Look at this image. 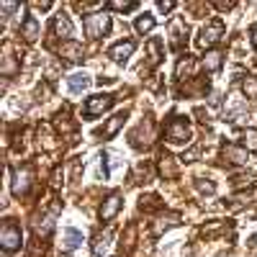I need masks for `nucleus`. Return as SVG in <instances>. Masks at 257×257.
Returning <instances> with one entry per match:
<instances>
[{
    "mask_svg": "<svg viewBox=\"0 0 257 257\" xmlns=\"http://www.w3.org/2000/svg\"><path fill=\"white\" fill-rule=\"evenodd\" d=\"M54 31H57L62 39H70L75 29H72V24H70L67 16H57V18H54Z\"/></svg>",
    "mask_w": 257,
    "mask_h": 257,
    "instance_id": "13",
    "label": "nucleus"
},
{
    "mask_svg": "<svg viewBox=\"0 0 257 257\" xmlns=\"http://www.w3.org/2000/svg\"><path fill=\"white\" fill-rule=\"evenodd\" d=\"M111 26V18L105 16V13H90V16H85V31H88L90 39H100L105 31H108Z\"/></svg>",
    "mask_w": 257,
    "mask_h": 257,
    "instance_id": "1",
    "label": "nucleus"
},
{
    "mask_svg": "<svg viewBox=\"0 0 257 257\" xmlns=\"http://www.w3.org/2000/svg\"><path fill=\"white\" fill-rule=\"evenodd\" d=\"M224 157L231 160V162H237V165H244V162L249 160V155L244 152V149H242V147H234V144H226V147H224Z\"/></svg>",
    "mask_w": 257,
    "mask_h": 257,
    "instance_id": "12",
    "label": "nucleus"
},
{
    "mask_svg": "<svg viewBox=\"0 0 257 257\" xmlns=\"http://www.w3.org/2000/svg\"><path fill=\"white\" fill-rule=\"evenodd\" d=\"M221 36H224V24H221V21H211L208 26H203L198 44H201V47H213Z\"/></svg>",
    "mask_w": 257,
    "mask_h": 257,
    "instance_id": "4",
    "label": "nucleus"
},
{
    "mask_svg": "<svg viewBox=\"0 0 257 257\" xmlns=\"http://www.w3.org/2000/svg\"><path fill=\"white\" fill-rule=\"evenodd\" d=\"M244 90L249 95H257V80H244Z\"/></svg>",
    "mask_w": 257,
    "mask_h": 257,
    "instance_id": "21",
    "label": "nucleus"
},
{
    "mask_svg": "<svg viewBox=\"0 0 257 257\" xmlns=\"http://www.w3.org/2000/svg\"><path fill=\"white\" fill-rule=\"evenodd\" d=\"M123 121H126V113H116V116L111 118V123H108V126H105V128H103V132H100V134H103V137H113V134L118 132V128L123 126Z\"/></svg>",
    "mask_w": 257,
    "mask_h": 257,
    "instance_id": "15",
    "label": "nucleus"
},
{
    "mask_svg": "<svg viewBox=\"0 0 257 257\" xmlns=\"http://www.w3.org/2000/svg\"><path fill=\"white\" fill-rule=\"evenodd\" d=\"M134 41H118L116 47H111L108 49V57L113 59V62H126L128 57H132V52H134Z\"/></svg>",
    "mask_w": 257,
    "mask_h": 257,
    "instance_id": "6",
    "label": "nucleus"
},
{
    "mask_svg": "<svg viewBox=\"0 0 257 257\" xmlns=\"http://www.w3.org/2000/svg\"><path fill=\"white\" fill-rule=\"evenodd\" d=\"M118 208H121V196H118V193H113V196H108V198H105V203L100 206V216L108 221V219H113L116 213H118Z\"/></svg>",
    "mask_w": 257,
    "mask_h": 257,
    "instance_id": "7",
    "label": "nucleus"
},
{
    "mask_svg": "<svg viewBox=\"0 0 257 257\" xmlns=\"http://www.w3.org/2000/svg\"><path fill=\"white\" fill-rule=\"evenodd\" d=\"M88 85H90V77L85 75V72H77L70 77V90L72 93H82V90H88Z\"/></svg>",
    "mask_w": 257,
    "mask_h": 257,
    "instance_id": "14",
    "label": "nucleus"
},
{
    "mask_svg": "<svg viewBox=\"0 0 257 257\" xmlns=\"http://www.w3.org/2000/svg\"><path fill=\"white\" fill-rule=\"evenodd\" d=\"M152 26H155V18L149 16V13H147V16H142V18L137 21V31H139V34H147V31H152Z\"/></svg>",
    "mask_w": 257,
    "mask_h": 257,
    "instance_id": "19",
    "label": "nucleus"
},
{
    "mask_svg": "<svg viewBox=\"0 0 257 257\" xmlns=\"http://www.w3.org/2000/svg\"><path fill=\"white\" fill-rule=\"evenodd\" d=\"M221 57H224V54H219V52H211V54H206V59H203V70H208V72H216V70L221 67Z\"/></svg>",
    "mask_w": 257,
    "mask_h": 257,
    "instance_id": "16",
    "label": "nucleus"
},
{
    "mask_svg": "<svg viewBox=\"0 0 257 257\" xmlns=\"http://www.w3.org/2000/svg\"><path fill=\"white\" fill-rule=\"evenodd\" d=\"M244 113H247V103H244L239 95H231V98H229V111H226V116H229L231 121H239Z\"/></svg>",
    "mask_w": 257,
    "mask_h": 257,
    "instance_id": "10",
    "label": "nucleus"
},
{
    "mask_svg": "<svg viewBox=\"0 0 257 257\" xmlns=\"http://www.w3.org/2000/svg\"><path fill=\"white\" fill-rule=\"evenodd\" d=\"M31 178V167H24V170H18V173L13 175V193L16 196H21V193H26L29 190V180Z\"/></svg>",
    "mask_w": 257,
    "mask_h": 257,
    "instance_id": "8",
    "label": "nucleus"
},
{
    "mask_svg": "<svg viewBox=\"0 0 257 257\" xmlns=\"http://www.w3.org/2000/svg\"><path fill=\"white\" fill-rule=\"evenodd\" d=\"M0 242H3V249L6 252H13L21 247V226L16 221H6L3 224V231H0Z\"/></svg>",
    "mask_w": 257,
    "mask_h": 257,
    "instance_id": "2",
    "label": "nucleus"
},
{
    "mask_svg": "<svg viewBox=\"0 0 257 257\" xmlns=\"http://www.w3.org/2000/svg\"><path fill=\"white\" fill-rule=\"evenodd\" d=\"M252 44H254V47H257V24H254V26H252Z\"/></svg>",
    "mask_w": 257,
    "mask_h": 257,
    "instance_id": "23",
    "label": "nucleus"
},
{
    "mask_svg": "<svg viewBox=\"0 0 257 257\" xmlns=\"http://www.w3.org/2000/svg\"><path fill=\"white\" fill-rule=\"evenodd\" d=\"M173 6H175V3H170V0H167V3H165V0H162V3H160V8H162V11H170V8H173Z\"/></svg>",
    "mask_w": 257,
    "mask_h": 257,
    "instance_id": "22",
    "label": "nucleus"
},
{
    "mask_svg": "<svg viewBox=\"0 0 257 257\" xmlns=\"http://www.w3.org/2000/svg\"><path fill=\"white\" fill-rule=\"evenodd\" d=\"M113 105V95H93L88 98V103H85V116H100L103 111H108Z\"/></svg>",
    "mask_w": 257,
    "mask_h": 257,
    "instance_id": "3",
    "label": "nucleus"
},
{
    "mask_svg": "<svg viewBox=\"0 0 257 257\" xmlns=\"http://www.w3.org/2000/svg\"><path fill=\"white\" fill-rule=\"evenodd\" d=\"M36 31H39L36 21H34V18H29L26 24H24V29H21V36H24V39H29V41H34V39H36Z\"/></svg>",
    "mask_w": 257,
    "mask_h": 257,
    "instance_id": "18",
    "label": "nucleus"
},
{
    "mask_svg": "<svg viewBox=\"0 0 257 257\" xmlns=\"http://www.w3.org/2000/svg\"><path fill=\"white\" fill-rule=\"evenodd\" d=\"M167 139L170 142H185L188 137H190V128H188V121L185 118H173L167 123Z\"/></svg>",
    "mask_w": 257,
    "mask_h": 257,
    "instance_id": "5",
    "label": "nucleus"
},
{
    "mask_svg": "<svg viewBox=\"0 0 257 257\" xmlns=\"http://www.w3.org/2000/svg\"><path fill=\"white\" fill-rule=\"evenodd\" d=\"M111 239H113V231L111 229H105V231H100L98 237H95V242H93V254H105L111 249Z\"/></svg>",
    "mask_w": 257,
    "mask_h": 257,
    "instance_id": "9",
    "label": "nucleus"
},
{
    "mask_svg": "<svg viewBox=\"0 0 257 257\" xmlns=\"http://www.w3.org/2000/svg\"><path fill=\"white\" fill-rule=\"evenodd\" d=\"M113 11H132V8H137V3H108Z\"/></svg>",
    "mask_w": 257,
    "mask_h": 257,
    "instance_id": "20",
    "label": "nucleus"
},
{
    "mask_svg": "<svg viewBox=\"0 0 257 257\" xmlns=\"http://www.w3.org/2000/svg\"><path fill=\"white\" fill-rule=\"evenodd\" d=\"M170 31H173V47L180 49L188 41V26L183 24V21H173V29H170Z\"/></svg>",
    "mask_w": 257,
    "mask_h": 257,
    "instance_id": "11",
    "label": "nucleus"
},
{
    "mask_svg": "<svg viewBox=\"0 0 257 257\" xmlns=\"http://www.w3.org/2000/svg\"><path fill=\"white\" fill-rule=\"evenodd\" d=\"M80 242H82V234L77 229H67V231H64V247H67V249L80 247Z\"/></svg>",
    "mask_w": 257,
    "mask_h": 257,
    "instance_id": "17",
    "label": "nucleus"
}]
</instances>
